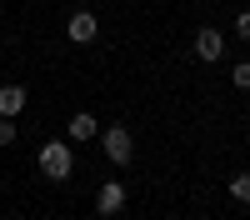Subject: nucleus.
Segmentation results:
<instances>
[{"label": "nucleus", "mask_w": 250, "mask_h": 220, "mask_svg": "<svg viewBox=\"0 0 250 220\" xmlns=\"http://www.w3.org/2000/svg\"><path fill=\"white\" fill-rule=\"evenodd\" d=\"M70 170H75L70 140H45V145H40V175L45 180H70Z\"/></svg>", "instance_id": "f257e3e1"}, {"label": "nucleus", "mask_w": 250, "mask_h": 220, "mask_svg": "<svg viewBox=\"0 0 250 220\" xmlns=\"http://www.w3.org/2000/svg\"><path fill=\"white\" fill-rule=\"evenodd\" d=\"M100 150H105L110 165H130L135 160V135L125 125H110V130H100Z\"/></svg>", "instance_id": "f03ea898"}, {"label": "nucleus", "mask_w": 250, "mask_h": 220, "mask_svg": "<svg viewBox=\"0 0 250 220\" xmlns=\"http://www.w3.org/2000/svg\"><path fill=\"white\" fill-rule=\"evenodd\" d=\"M190 55L200 60V65H215V60L225 55V35H220L215 25H200V30H195V40H190Z\"/></svg>", "instance_id": "7ed1b4c3"}, {"label": "nucleus", "mask_w": 250, "mask_h": 220, "mask_svg": "<svg viewBox=\"0 0 250 220\" xmlns=\"http://www.w3.org/2000/svg\"><path fill=\"white\" fill-rule=\"evenodd\" d=\"M65 35L75 40V45H90V40L100 35V20H95V10H70V20H65Z\"/></svg>", "instance_id": "20e7f679"}, {"label": "nucleus", "mask_w": 250, "mask_h": 220, "mask_svg": "<svg viewBox=\"0 0 250 220\" xmlns=\"http://www.w3.org/2000/svg\"><path fill=\"white\" fill-rule=\"evenodd\" d=\"M95 210H100V215H105V220L125 210V185H120V180H105V185H100V190H95Z\"/></svg>", "instance_id": "39448f33"}, {"label": "nucleus", "mask_w": 250, "mask_h": 220, "mask_svg": "<svg viewBox=\"0 0 250 220\" xmlns=\"http://www.w3.org/2000/svg\"><path fill=\"white\" fill-rule=\"evenodd\" d=\"M30 105V95H25V85H0V115H20V110H25Z\"/></svg>", "instance_id": "423d86ee"}, {"label": "nucleus", "mask_w": 250, "mask_h": 220, "mask_svg": "<svg viewBox=\"0 0 250 220\" xmlns=\"http://www.w3.org/2000/svg\"><path fill=\"white\" fill-rule=\"evenodd\" d=\"M95 135H100V125H95V115H90V110L70 115V145H80V140H95Z\"/></svg>", "instance_id": "0eeeda50"}, {"label": "nucleus", "mask_w": 250, "mask_h": 220, "mask_svg": "<svg viewBox=\"0 0 250 220\" xmlns=\"http://www.w3.org/2000/svg\"><path fill=\"white\" fill-rule=\"evenodd\" d=\"M230 200H240V205H250V170H240L230 180Z\"/></svg>", "instance_id": "6e6552de"}, {"label": "nucleus", "mask_w": 250, "mask_h": 220, "mask_svg": "<svg viewBox=\"0 0 250 220\" xmlns=\"http://www.w3.org/2000/svg\"><path fill=\"white\" fill-rule=\"evenodd\" d=\"M230 85L235 90H250V60H240V65L230 70Z\"/></svg>", "instance_id": "1a4fd4ad"}, {"label": "nucleus", "mask_w": 250, "mask_h": 220, "mask_svg": "<svg viewBox=\"0 0 250 220\" xmlns=\"http://www.w3.org/2000/svg\"><path fill=\"white\" fill-rule=\"evenodd\" d=\"M15 135H20V125L10 115H0V145H15Z\"/></svg>", "instance_id": "9d476101"}, {"label": "nucleus", "mask_w": 250, "mask_h": 220, "mask_svg": "<svg viewBox=\"0 0 250 220\" xmlns=\"http://www.w3.org/2000/svg\"><path fill=\"white\" fill-rule=\"evenodd\" d=\"M235 35H240V40H250V10H240V15H235Z\"/></svg>", "instance_id": "9b49d317"}]
</instances>
